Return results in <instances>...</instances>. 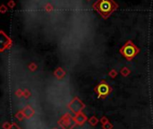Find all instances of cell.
<instances>
[{"label": "cell", "instance_id": "1", "mask_svg": "<svg viewBox=\"0 0 153 129\" xmlns=\"http://www.w3.org/2000/svg\"><path fill=\"white\" fill-rule=\"evenodd\" d=\"M118 7L114 0H97L93 4V8L102 16L108 17Z\"/></svg>", "mask_w": 153, "mask_h": 129}, {"label": "cell", "instance_id": "2", "mask_svg": "<svg viewBox=\"0 0 153 129\" xmlns=\"http://www.w3.org/2000/svg\"><path fill=\"white\" fill-rule=\"evenodd\" d=\"M123 53H124V55L126 57H134V55H135V53H136V48H135V47L133 45V44H131V42H129V44H127L124 48H123Z\"/></svg>", "mask_w": 153, "mask_h": 129}, {"label": "cell", "instance_id": "3", "mask_svg": "<svg viewBox=\"0 0 153 129\" xmlns=\"http://www.w3.org/2000/svg\"><path fill=\"white\" fill-rule=\"evenodd\" d=\"M107 91H108L107 86H105V85L100 86V92H102V93H106V92H107Z\"/></svg>", "mask_w": 153, "mask_h": 129}]
</instances>
